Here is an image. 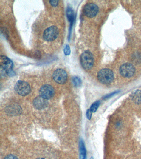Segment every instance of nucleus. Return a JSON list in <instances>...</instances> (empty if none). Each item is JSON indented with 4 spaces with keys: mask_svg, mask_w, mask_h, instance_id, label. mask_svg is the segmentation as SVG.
Wrapping results in <instances>:
<instances>
[{
    "mask_svg": "<svg viewBox=\"0 0 141 159\" xmlns=\"http://www.w3.org/2000/svg\"><path fill=\"white\" fill-rule=\"evenodd\" d=\"M97 77L101 83L108 85L114 81V75L112 70L108 69H104L99 71Z\"/></svg>",
    "mask_w": 141,
    "mask_h": 159,
    "instance_id": "nucleus-1",
    "label": "nucleus"
},
{
    "mask_svg": "<svg viewBox=\"0 0 141 159\" xmlns=\"http://www.w3.org/2000/svg\"><path fill=\"white\" fill-rule=\"evenodd\" d=\"M80 63L82 67L86 70L91 69L94 65L93 55L89 50H86L81 54Z\"/></svg>",
    "mask_w": 141,
    "mask_h": 159,
    "instance_id": "nucleus-2",
    "label": "nucleus"
},
{
    "mask_svg": "<svg viewBox=\"0 0 141 159\" xmlns=\"http://www.w3.org/2000/svg\"><path fill=\"white\" fill-rule=\"evenodd\" d=\"M15 90L19 95L25 96L30 92L31 87L27 82L18 81L15 85Z\"/></svg>",
    "mask_w": 141,
    "mask_h": 159,
    "instance_id": "nucleus-3",
    "label": "nucleus"
},
{
    "mask_svg": "<svg viewBox=\"0 0 141 159\" xmlns=\"http://www.w3.org/2000/svg\"><path fill=\"white\" fill-rule=\"evenodd\" d=\"M58 35L59 30L57 27L52 26L45 30L43 37L45 41H51L56 39Z\"/></svg>",
    "mask_w": 141,
    "mask_h": 159,
    "instance_id": "nucleus-4",
    "label": "nucleus"
},
{
    "mask_svg": "<svg viewBox=\"0 0 141 159\" xmlns=\"http://www.w3.org/2000/svg\"><path fill=\"white\" fill-rule=\"evenodd\" d=\"M119 72L122 76L124 77H131L135 73V67L132 64L125 63L122 65L120 68Z\"/></svg>",
    "mask_w": 141,
    "mask_h": 159,
    "instance_id": "nucleus-5",
    "label": "nucleus"
},
{
    "mask_svg": "<svg viewBox=\"0 0 141 159\" xmlns=\"http://www.w3.org/2000/svg\"><path fill=\"white\" fill-rule=\"evenodd\" d=\"M53 80L56 83L63 84L67 81L68 75L65 70L62 69H56L53 74Z\"/></svg>",
    "mask_w": 141,
    "mask_h": 159,
    "instance_id": "nucleus-6",
    "label": "nucleus"
},
{
    "mask_svg": "<svg viewBox=\"0 0 141 159\" xmlns=\"http://www.w3.org/2000/svg\"><path fill=\"white\" fill-rule=\"evenodd\" d=\"M39 93L40 96L48 100L53 98L55 93V91L51 85H45L41 87Z\"/></svg>",
    "mask_w": 141,
    "mask_h": 159,
    "instance_id": "nucleus-7",
    "label": "nucleus"
},
{
    "mask_svg": "<svg viewBox=\"0 0 141 159\" xmlns=\"http://www.w3.org/2000/svg\"><path fill=\"white\" fill-rule=\"evenodd\" d=\"M99 11V7L95 4L89 3L84 6L83 12L84 14L88 17L92 18L95 16Z\"/></svg>",
    "mask_w": 141,
    "mask_h": 159,
    "instance_id": "nucleus-8",
    "label": "nucleus"
},
{
    "mask_svg": "<svg viewBox=\"0 0 141 159\" xmlns=\"http://www.w3.org/2000/svg\"><path fill=\"white\" fill-rule=\"evenodd\" d=\"M1 69L4 70L6 73L13 70V63L11 60L4 55H1L0 60Z\"/></svg>",
    "mask_w": 141,
    "mask_h": 159,
    "instance_id": "nucleus-9",
    "label": "nucleus"
},
{
    "mask_svg": "<svg viewBox=\"0 0 141 159\" xmlns=\"http://www.w3.org/2000/svg\"><path fill=\"white\" fill-rule=\"evenodd\" d=\"M48 102L47 99L40 96L37 97L33 101V105L36 109L41 110L47 107Z\"/></svg>",
    "mask_w": 141,
    "mask_h": 159,
    "instance_id": "nucleus-10",
    "label": "nucleus"
},
{
    "mask_svg": "<svg viewBox=\"0 0 141 159\" xmlns=\"http://www.w3.org/2000/svg\"><path fill=\"white\" fill-rule=\"evenodd\" d=\"M130 98L135 104H141V90H136L132 92Z\"/></svg>",
    "mask_w": 141,
    "mask_h": 159,
    "instance_id": "nucleus-11",
    "label": "nucleus"
},
{
    "mask_svg": "<svg viewBox=\"0 0 141 159\" xmlns=\"http://www.w3.org/2000/svg\"><path fill=\"white\" fill-rule=\"evenodd\" d=\"M6 112L13 115H16L21 113L22 109L19 106L13 105L8 106L6 109Z\"/></svg>",
    "mask_w": 141,
    "mask_h": 159,
    "instance_id": "nucleus-12",
    "label": "nucleus"
},
{
    "mask_svg": "<svg viewBox=\"0 0 141 159\" xmlns=\"http://www.w3.org/2000/svg\"><path fill=\"white\" fill-rule=\"evenodd\" d=\"M79 147H80V159H86V148H85L84 141L82 139H80Z\"/></svg>",
    "mask_w": 141,
    "mask_h": 159,
    "instance_id": "nucleus-13",
    "label": "nucleus"
},
{
    "mask_svg": "<svg viewBox=\"0 0 141 159\" xmlns=\"http://www.w3.org/2000/svg\"><path fill=\"white\" fill-rule=\"evenodd\" d=\"M67 16L69 21L70 22V27H72V23L74 19V12L72 9L71 7H68L67 9Z\"/></svg>",
    "mask_w": 141,
    "mask_h": 159,
    "instance_id": "nucleus-14",
    "label": "nucleus"
},
{
    "mask_svg": "<svg viewBox=\"0 0 141 159\" xmlns=\"http://www.w3.org/2000/svg\"><path fill=\"white\" fill-rule=\"evenodd\" d=\"M72 84L75 87H79L82 84L81 79L78 76H74L72 79Z\"/></svg>",
    "mask_w": 141,
    "mask_h": 159,
    "instance_id": "nucleus-15",
    "label": "nucleus"
},
{
    "mask_svg": "<svg viewBox=\"0 0 141 159\" xmlns=\"http://www.w3.org/2000/svg\"><path fill=\"white\" fill-rule=\"evenodd\" d=\"M100 102L99 101H96V102H94L93 104H92L91 106L90 110L92 111V112H95L98 109L99 105H100Z\"/></svg>",
    "mask_w": 141,
    "mask_h": 159,
    "instance_id": "nucleus-16",
    "label": "nucleus"
},
{
    "mask_svg": "<svg viewBox=\"0 0 141 159\" xmlns=\"http://www.w3.org/2000/svg\"><path fill=\"white\" fill-rule=\"evenodd\" d=\"M64 54L66 55H69L70 54V49L68 45H66L64 49Z\"/></svg>",
    "mask_w": 141,
    "mask_h": 159,
    "instance_id": "nucleus-17",
    "label": "nucleus"
},
{
    "mask_svg": "<svg viewBox=\"0 0 141 159\" xmlns=\"http://www.w3.org/2000/svg\"><path fill=\"white\" fill-rule=\"evenodd\" d=\"M92 112L91 111L90 109H88L86 111V116L87 118H88L89 120H90L91 118H92Z\"/></svg>",
    "mask_w": 141,
    "mask_h": 159,
    "instance_id": "nucleus-18",
    "label": "nucleus"
},
{
    "mask_svg": "<svg viewBox=\"0 0 141 159\" xmlns=\"http://www.w3.org/2000/svg\"><path fill=\"white\" fill-rule=\"evenodd\" d=\"M49 3L50 4L52 5V6L53 7H56L58 6V1L57 0H55V1H50Z\"/></svg>",
    "mask_w": 141,
    "mask_h": 159,
    "instance_id": "nucleus-19",
    "label": "nucleus"
},
{
    "mask_svg": "<svg viewBox=\"0 0 141 159\" xmlns=\"http://www.w3.org/2000/svg\"><path fill=\"white\" fill-rule=\"evenodd\" d=\"M4 159H18V158L16 156L13 155H9L6 156Z\"/></svg>",
    "mask_w": 141,
    "mask_h": 159,
    "instance_id": "nucleus-20",
    "label": "nucleus"
},
{
    "mask_svg": "<svg viewBox=\"0 0 141 159\" xmlns=\"http://www.w3.org/2000/svg\"><path fill=\"white\" fill-rule=\"evenodd\" d=\"M117 92H115L111 93L105 96L104 97V98H104V99H107V98H110V97L113 96L115 94L117 93Z\"/></svg>",
    "mask_w": 141,
    "mask_h": 159,
    "instance_id": "nucleus-21",
    "label": "nucleus"
},
{
    "mask_svg": "<svg viewBox=\"0 0 141 159\" xmlns=\"http://www.w3.org/2000/svg\"><path fill=\"white\" fill-rule=\"evenodd\" d=\"M37 159H45L43 158H38Z\"/></svg>",
    "mask_w": 141,
    "mask_h": 159,
    "instance_id": "nucleus-22",
    "label": "nucleus"
},
{
    "mask_svg": "<svg viewBox=\"0 0 141 159\" xmlns=\"http://www.w3.org/2000/svg\"><path fill=\"white\" fill-rule=\"evenodd\" d=\"M90 159H94L93 157H92L91 158H90Z\"/></svg>",
    "mask_w": 141,
    "mask_h": 159,
    "instance_id": "nucleus-23",
    "label": "nucleus"
}]
</instances>
